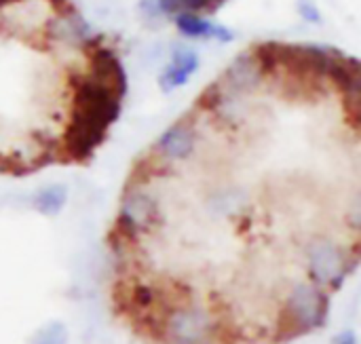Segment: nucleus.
<instances>
[{
	"label": "nucleus",
	"mask_w": 361,
	"mask_h": 344,
	"mask_svg": "<svg viewBox=\"0 0 361 344\" xmlns=\"http://www.w3.org/2000/svg\"><path fill=\"white\" fill-rule=\"evenodd\" d=\"M197 142L133 163L104 239V294L135 344H292L360 266L357 140H279L254 110L190 112Z\"/></svg>",
	"instance_id": "1"
},
{
	"label": "nucleus",
	"mask_w": 361,
	"mask_h": 344,
	"mask_svg": "<svg viewBox=\"0 0 361 344\" xmlns=\"http://www.w3.org/2000/svg\"><path fill=\"white\" fill-rule=\"evenodd\" d=\"M197 70H199V55L190 49L180 47L173 51L171 63L163 70L159 85L165 93H169L178 87H184Z\"/></svg>",
	"instance_id": "2"
},
{
	"label": "nucleus",
	"mask_w": 361,
	"mask_h": 344,
	"mask_svg": "<svg viewBox=\"0 0 361 344\" xmlns=\"http://www.w3.org/2000/svg\"><path fill=\"white\" fill-rule=\"evenodd\" d=\"M178 30L184 34V36H192V38H212V40H218V42H231L235 38V34L224 27V25H218L201 15H190V13H180L173 17Z\"/></svg>",
	"instance_id": "3"
},
{
	"label": "nucleus",
	"mask_w": 361,
	"mask_h": 344,
	"mask_svg": "<svg viewBox=\"0 0 361 344\" xmlns=\"http://www.w3.org/2000/svg\"><path fill=\"white\" fill-rule=\"evenodd\" d=\"M226 0H159L161 11L167 15H180V13H190V15H209L216 13Z\"/></svg>",
	"instance_id": "4"
},
{
	"label": "nucleus",
	"mask_w": 361,
	"mask_h": 344,
	"mask_svg": "<svg viewBox=\"0 0 361 344\" xmlns=\"http://www.w3.org/2000/svg\"><path fill=\"white\" fill-rule=\"evenodd\" d=\"M298 13H300L307 21H315V23H319V21H322L319 11H317L311 2H307V0H302V2L298 4Z\"/></svg>",
	"instance_id": "5"
}]
</instances>
